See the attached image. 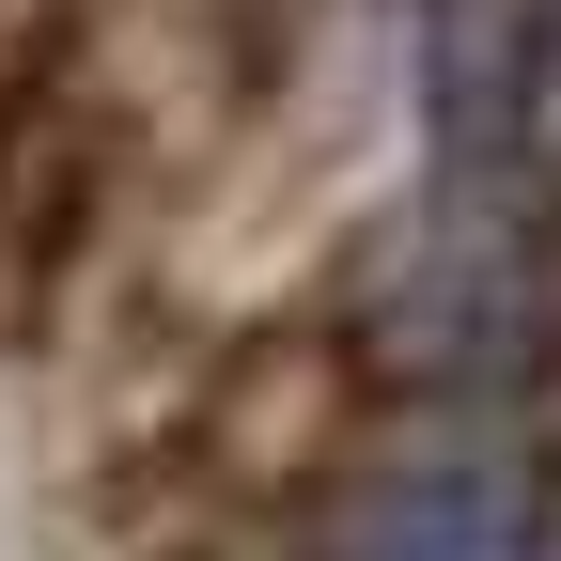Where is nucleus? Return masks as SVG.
I'll use <instances>...</instances> for the list:
<instances>
[{
    "label": "nucleus",
    "mask_w": 561,
    "mask_h": 561,
    "mask_svg": "<svg viewBox=\"0 0 561 561\" xmlns=\"http://www.w3.org/2000/svg\"><path fill=\"white\" fill-rule=\"evenodd\" d=\"M421 94H437V187L561 172V0H421Z\"/></svg>",
    "instance_id": "obj_1"
},
{
    "label": "nucleus",
    "mask_w": 561,
    "mask_h": 561,
    "mask_svg": "<svg viewBox=\"0 0 561 561\" xmlns=\"http://www.w3.org/2000/svg\"><path fill=\"white\" fill-rule=\"evenodd\" d=\"M328 561H546V483L500 437H437L343 500Z\"/></svg>",
    "instance_id": "obj_2"
}]
</instances>
